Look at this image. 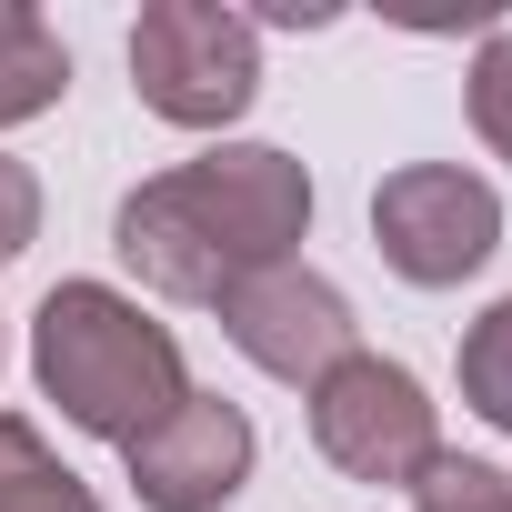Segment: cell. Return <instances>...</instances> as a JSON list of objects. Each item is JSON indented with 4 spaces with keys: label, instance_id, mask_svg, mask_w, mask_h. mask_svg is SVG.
<instances>
[{
    "label": "cell",
    "instance_id": "obj_1",
    "mask_svg": "<svg viewBox=\"0 0 512 512\" xmlns=\"http://www.w3.org/2000/svg\"><path fill=\"white\" fill-rule=\"evenodd\" d=\"M302 231H312V171L272 141H221V151L141 181L111 221V251L141 272V292L211 312L241 272L292 262Z\"/></svg>",
    "mask_w": 512,
    "mask_h": 512
},
{
    "label": "cell",
    "instance_id": "obj_2",
    "mask_svg": "<svg viewBox=\"0 0 512 512\" xmlns=\"http://www.w3.org/2000/svg\"><path fill=\"white\" fill-rule=\"evenodd\" d=\"M31 372L61 402V422H81V432H101L121 452L191 402V372H181L171 322H151L111 282H51V302L31 322Z\"/></svg>",
    "mask_w": 512,
    "mask_h": 512
},
{
    "label": "cell",
    "instance_id": "obj_3",
    "mask_svg": "<svg viewBox=\"0 0 512 512\" xmlns=\"http://www.w3.org/2000/svg\"><path fill=\"white\" fill-rule=\"evenodd\" d=\"M131 91L171 131H231L262 101V21L221 0H151L131 21Z\"/></svg>",
    "mask_w": 512,
    "mask_h": 512
},
{
    "label": "cell",
    "instance_id": "obj_4",
    "mask_svg": "<svg viewBox=\"0 0 512 512\" xmlns=\"http://www.w3.org/2000/svg\"><path fill=\"white\" fill-rule=\"evenodd\" d=\"M372 241L412 292H452L502 251V191L462 161H402L372 191Z\"/></svg>",
    "mask_w": 512,
    "mask_h": 512
},
{
    "label": "cell",
    "instance_id": "obj_5",
    "mask_svg": "<svg viewBox=\"0 0 512 512\" xmlns=\"http://www.w3.org/2000/svg\"><path fill=\"white\" fill-rule=\"evenodd\" d=\"M312 442H322V462L342 472V482H422V462L442 452V432H432V392L402 372V362H382V352H352V362H332L322 382H312Z\"/></svg>",
    "mask_w": 512,
    "mask_h": 512
},
{
    "label": "cell",
    "instance_id": "obj_6",
    "mask_svg": "<svg viewBox=\"0 0 512 512\" xmlns=\"http://www.w3.org/2000/svg\"><path fill=\"white\" fill-rule=\"evenodd\" d=\"M211 312H221V332H231V352H241L251 372L302 382V392H312L332 362H352V352H362L352 302H342L322 272H302V262H262V272H241Z\"/></svg>",
    "mask_w": 512,
    "mask_h": 512
},
{
    "label": "cell",
    "instance_id": "obj_7",
    "mask_svg": "<svg viewBox=\"0 0 512 512\" xmlns=\"http://www.w3.org/2000/svg\"><path fill=\"white\" fill-rule=\"evenodd\" d=\"M251 412L221 402V392H191L171 422H151L121 462H131V492L151 512H221L241 482H251Z\"/></svg>",
    "mask_w": 512,
    "mask_h": 512
},
{
    "label": "cell",
    "instance_id": "obj_8",
    "mask_svg": "<svg viewBox=\"0 0 512 512\" xmlns=\"http://www.w3.org/2000/svg\"><path fill=\"white\" fill-rule=\"evenodd\" d=\"M61 91H71V51H61V31H51L41 11H21V0H0V131L61 111Z\"/></svg>",
    "mask_w": 512,
    "mask_h": 512
},
{
    "label": "cell",
    "instance_id": "obj_9",
    "mask_svg": "<svg viewBox=\"0 0 512 512\" xmlns=\"http://www.w3.org/2000/svg\"><path fill=\"white\" fill-rule=\"evenodd\" d=\"M0 512H101V492L41 442V422L0 412Z\"/></svg>",
    "mask_w": 512,
    "mask_h": 512
},
{
    "label": "cell",
    "instance_id": "obj_10",
    "mask_svg": "<svg viewBox=\"0 0 512 512\" xmlns=\"http://www.w3.org/2000/svg\"><path fill=\"white\" fill-rule=\"evenodd\" d=\"M462 402H472L492 432H512V292L462 332Z\"/></svg>",
    "mask_w": 512,
    "mask_h": 512
},
{
    "label": "cell",
    "instance_id": "obj_11",
    "mask_svg": "<svg viewBox=\"0 0 512 512\" xmlns=\"http://www.w3.org/2000/svg\"><path fill=\"white\" fill-rule=\"evenodd\" d=\"M502 502H512V472H492L472 452H432L412 482V512H502Z\"/></svg>",
    "mask_w": 512,
    "mask_h": 512
},
{
    "label": "cell",
    "instance_id": "obj_12",
    "mask_svg": "<svg viewBox=\"0 0 512 512\" xmlns=\"http://www.w3.org/2000/svg\"><path fill=\"white\" fill-rule=\"evenodd\" d=\"M472 131L492 161H512V31H482L472 51Z\"/></svg>",
    "mask_w": 512,
    "mask_h": 512
},
{
    "label": "cell",
    "instance_id": "obj_13",
    "mask_svg": "<svg viewBox=\"0 0 512 512\" xmlns=\"http://www.w3.org/2000/svg\"><path fill=\"white\" fill-rule=\"evenodd\" d=\"M31 241H41V181H31V161L0 151V262H21Z\"/></svg>",
    "mask_w": 512,
    "mask_h": 512
},
{
    "label": "cell",
    "instance_id": "obj_14",
    "mask_svg": "<svg viewBox=\"0 0 512 512\" xmlns=\"http://www.w3.org/2000/svg\"><path fill=\"white\" fill-rule=\"evenodd\" d=\"M502 512H512V502H502Z\"/></svg>",
    "mask_w": 512,
    "mask_h": 512
}]
</instances>
